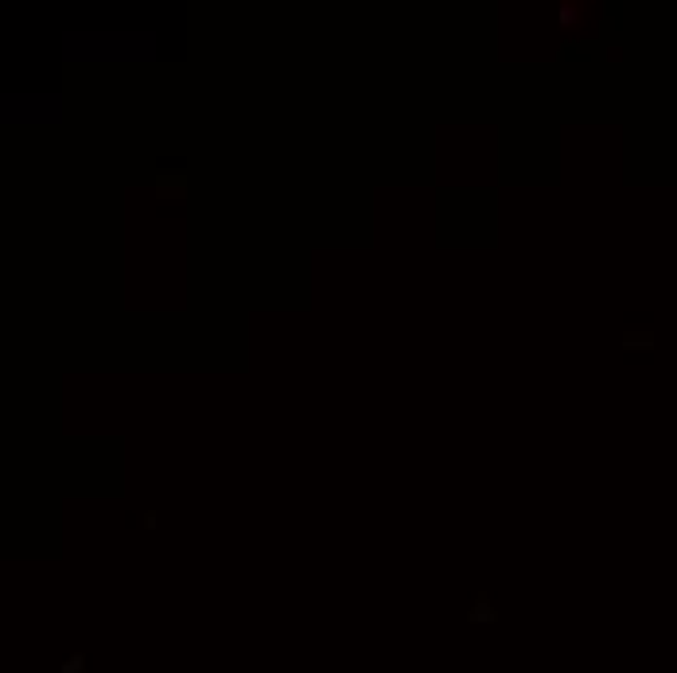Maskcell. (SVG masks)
Masks as SVG:
<instances>
[{
  "label": "cell",
  "instance_id": "cell-2",
  "mask_svg": "<svg viewBox=\"0 0 677 673\" xmlns=\"http://www.w3.org/2000/svg\"><path fill=\"white\" fill-rule=\"evenodd\" d=\"M82 669H86V657H82V654H70L66 662H62L59 673H82Z\"/></svg>",
  "mask_w": 677,
  "mask_h": 673
},
{
  "label": "cell",
  "instance_id": "cell-1",
  "mask_svg": "<svg viewBox=\"0 0 677 673\" xmlns=\"http://www.w3.org/2000/svg\"><path fill=\"white\" fill-rule=\"evenodd\" d=\"M467 619H471V623H494V619H498V611L490 607V599H487V595H479V599H475V607H471V615H467Z\"/></svg>",
  "mask_w": 677,
  "mask_h": 673
}]
</instances>
